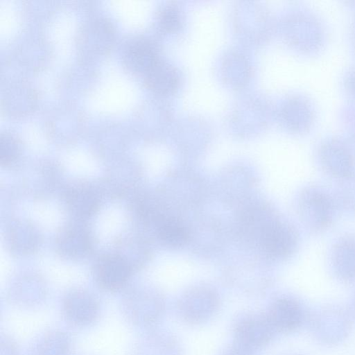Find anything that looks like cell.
Returning <instances> with one entry per match:
<instances>
[{"label":"cell","instance_id":"cell-1","mask_svg":"<svg viewBox=\"0 0 355 355\" xmlns=\"http://www.w3.org/2000/svg\"><path fill=\"white\" fill-rule=\"evenodd\" d=\"M232 332L235 344L252 351L266 346L275 330L265 313L248 312L237 317Z\"/></svg>","mask_w":355,"mask_h":355},{"label":"cell","instance_id":"cell-2","mask_svg":"<svg viewBox=\"0 0 355 355\" xmlns=\"http://www.w3.org/2000/svg\"><path fill=\"white\" fill-rule=\"evenodd\" d=\"M131 271L130 263L125 258L118 254H107L96 261L94 277L101 287L113 291L125 284Z\"/></svg>","mask_w":355,"mask_h":355},{"label":"cell","instance_id":"cell-3","mask_svg":"<svg viewBox=\"0 0 355 355\" xmlns=\"http://www.w3.org/2000/svg\"><path fill=\"white\" fill-rule=\"evenodd\" d=\"M189 293L177 305V311L182 320L191 325H198L209 321L218 312L219 303L214 293L197 295Z\"/></svg>","mask_w":355,"mask_h":355},{"label":"cell","instance_id":"cell-4","mask_svg":"<svg viewBox=\"0 0 355 355\" xmlns=\"http://www.w3.org/2000/svg\"><path fill=\"white\" fill-rule=\"evenodd\" d=\"M56 245L59 252L70 258L82 257L90 252L92 239L89 232L79 225H70L59 234Z\"/></svg>","mask_w":355,"mask_h":355},{"label":"cell","instance_id":"cell-5","mask_svg":"<svg viewBox=\"0 0 355 355\" xmlns=\"http://www.w3.org/2000/svg\"><path fill=\"white\" fill-rule=\"evenodd\" d=\"M125 58L132 70L144 76L161 60L155 44L146 39L131 42L125 50Z\"/></svg>","mask_w":355,"mask_h":355},{"label":"cell","instance_id":"cell-6","mask_svg":"<svg viewBox=\"0 0 355 355\" xmlns=\"http://www.w3.org/2000/svg\"><path fill=\"white\" fill-rule=\"evenodd\" d=\"M295 235L284 224L272 223L263 231L261 243L267 253L282 257L290 253L295 245Z\"/></svg>","mask_w":355,"mask_h":355},{"label":"cell","instance_id":"cell-7","mask_svg":"<svg viewBox=\"0 0 355 355\" xmlns=\"http://www.w3.org/2000/svg\"><path fill=\"white\" fill-rule=\"evenodd\" d=\"M82 33L83 44L94 52L103 53L108 50L114 38L112 25L105 19L90 21Z\"/></svg>","mask_w":355,"mask_h":355},{"label":"cell","instance_id":"cell-8","mask_svg":"<svg viewBox=\"0 0 355 355\" xmlns=\"http://www.w3.org/2000/svg\"><path fill=\"white\" fill-rule=\"evenodd\" d=\"M144 79L148 89L160 94L173 92L179 83L175 69L162 60L144 76Z\"/></svg>","mask_w":355,"mask_h":355},{"label":"cell","instance_id":"cell-9","mask_svg":"<svg viewBox=\"0 0 355 355\" xmlns=\"http://www.w3.org/2000/svg\"><path fill=\"white\" fill-rule=\"evenodd\" d=\"M265 313L275 331H288L296 324L297 306L289 299L275 300Z\"/></svg>","mask_w":355,"mask_h":355},{"label":"cell","instance_id":"cell-10","mask_svg":"<svg viewBox=\"0 0 355 355\" xmlns=\"http://www.w3.org/2000/svg\"><path fill=\"white\" fill-rule=\"evenodd\" d=\"M67 204L69 209L79 218H88L94 215L99 208V198L87 187L72 189L67 193Z\"/></svg>","mask_w":355,"mask_h":355},{"label":"cell","instance_id":"cell-11","mask_svg":"<svg viewBox=\"0 0 355 355\" xmlns=\"http://www.w3.org/2000/svg\"><path fill=\"white\" fill-rule=\"evenodd\" d=\"M9 237L11 246L20 252L33 251L38 243V235L33 227L23 223H16L10 228Z\"/></svg>","mask_w":355,"mask_h":355},{"label":"cell","instance_id":"cell-12","mask_svg":"<svg viewBox=\"0 0 355 355\" xmlns=\"http://www.w3.org/2000/svg\"><path fill=\"white\" fill-rule=\"evenodd\" d=\"M68 316L73 320L77 321L78 316L80 317V322H88L87 316H94L96 313L88 311V308L96 309V303L87 294L82 292L71 293L65 303Z\"/></svg>","mask_w":355,"mask_h":355},{"label":"cell","instance_id":"cell-13","mask_svg":"<svg viewBox=\"0 0 355 355\" xmlns=\"http://www.w3.org/2000/svg\"><path fill=\"white\" fill-rule=\"evenodd\" d=\"M158 236L164 244L171 247H180L188 240L189 233L179 222L165 220L158 228Z\"/></svg>","mask_w":355,"mask_h":355},{"label":"cell","instance_id":"cell-14","mask_svg":"<svg viewBox=\"0 0 355 355\" xmlns=\"http://www.w3.org/2000/svg\"><path fill=\"white\" fill-rule=\"evenodd\" d=\"M20 146L17 139L9 133L0 135V162L2 165H8L19 156Z\"/></svg>","mask_w":355,"mask_h":355},{"label":"cell","instance_id":"cell-15","mask_svg":"<svg viewBox=\"0 0 355 355\" xmlns=\"http://www.w3.org/2000/svg\"><path fill=\"white\" fill-rule=\"evenodd\" d=\"M180 21L178 10L173 6L166 7L159 15V25L163 31H175L179 28Z\"/></svg>","mask_w":355,"mask_h":355},{"label":"cell","instance_id":"cell-16","mask_svg":"<svg viewBox=\"0 0 355 355\" xmlns=\"http://www.w3.org/2000/svg\"><path fill=\"white\" fill-rule=\"evenodd\" d=\"M221 355H252V351L243 348L234 343V345L228 347Z\"/></svg>","mask_w":355,"mask_h":355}]
</instances>
